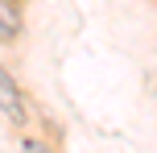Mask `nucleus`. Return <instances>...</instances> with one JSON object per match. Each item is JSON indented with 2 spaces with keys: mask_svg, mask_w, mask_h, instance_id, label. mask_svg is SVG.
<instances>
[{
  "mask_svg": "<svg viewBox=\"0 0 157 153\" xmlns=\"http://www.w3.org/2000/svg\"><path fill=\"white\" fill-rule=\"evenodd\" d=\"M21 153H50V149L41 145V141H33V137H29V141H25V145H21Z\"/></svg>",
  "mask_w": 157,
  "mask_h": 153,
  "instance_id": "3",
  "label": "nucleus"
},
{
  "mask_svg": "<svg viewBox=\"0 0 157 153\" xmlns=\"http://www.w3.org/2000/svg\"><path fill=\"white\" fill-rule=\"evenodd\" d=\"M25 29V17L17 8V0H0V41H17Z\"/></svg>",
  "mask_w": 157,
  "mask_h": 153,
  "instance_id": "2",
  "label": "nucleus"
},
{
  "mask_svg": "<svg viewBox=\"0 0 157 153\" xmlns=\"http://www.w3.org/2000/svg\"><path fill=\"white\" fill-rule=\"evenodd\" d=\"M0 112L13 124H25V99H21V87L8 79V71H0Z\"/></svg>",
  "mask_w": 157,
  "mask_h": 153,
  "instance_id": "1",
  "label": "nucleus"
}]
</instances>
